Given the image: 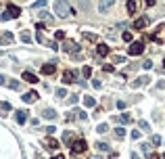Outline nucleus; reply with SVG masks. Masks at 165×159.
<instances>
[{"label":"nucleus","instance_id":"obj_1","mask_svg":"<svg viewBox=\"0 0 165 159\" xmlns=\"http://www.w3.org/2000/svg\"><path fill=\"white\" fill-rule=\"evenodd\" d=\"M55 13H56V17H61V19H65V17L71 15V7H69L67 0H55Z\"/></svg>","mask_w":165,"mask_h":159},{"label":"nucleus","instance_id":"obj_2","mask_svg":"<svg viewBox=\"0 0 165 159\" xmlns=\"http://www.w3.org/2000/svg\"><path fill=\"white\" fill-rule=\"evenodd\" d=\"M128 52H130L132 57H138V55H142L144 52V42H130V48H128Z\"/></svg>","mask_w":165,"mask_h":159},{"label":"nucleus","instance_id":"obj_3","mask_svg":"<svg viewBox=\"0 0 165 159\" xmlns=\"http://www.w3.org/2000/svg\"><path fill=\"white\" fill-rule=\"evenodd\" d=\"M86 147H88V145H86V140L80 138V140H73V142H71V151L75 153V155H80V153L86 151Z\"/></svg>","mask_w":165,"mask_h":159},{"label":"nucleus","instance_id":"obj_4","mask_svg":"<svg viewBox=\"0 0 165 159\" xmlns=\"http://www.w3.org/2000/svg\"><path fill=\"white\" fill-rule=\"evenodd\" d=\"M113 4H115V0H100V2H98V13H107V11H111Z\"/></svg>","mask_w":165,"mask_h":159},{"label":"nucleus","instance_id":"obj_5","mask_svg":"<svg viewBox=\"0 0 165 159\" xmlns=\"http://www.w3.org/2000/svg\"><path fill=\"white\" fill-rule=\"evenodd\" d=\"M148 82H151V77H148V76H140V77H136V80L132 82V88H140V86H146Z\"/></svg>","mask_w":165,"mask_h":159},{"label":"nucleus","instance_id":"obj_6","mask_svg":"<svg viewBox=\"0 0 165 159\" xmlns=\"http://www.w3.org/2000/svg\"><path fill=\"white\" fill-rule=\"evenodd\" d=\"M29 111H25V109H21V111H17V113H15V122H17V124H25V122H27V115Z\"/></svg>","mask_w":165,"mask_h":159},{"label":"nucleus","instance_id":"obj_7","mask_svg":"<svg viewBox=\"0 0 165 159\" xmlns=\"http://www.w3.org/2000/svg\"><path fill=\"white\" fill-rule=\"evenodd\" d=\"M55 69H56V61H52V63H44V65H42V73H44V76H50V73H55Z\"/></svg>","mask_w":165,"mask_h":159},{"label":"nucleus","instance_id":"obj_8","mask_svg":"<svg viewBox=\"0 0 165 159\" xmlns=\"http://www.w3.org/2000/svg\"><path fill=\"white\" fill-rule=\"evenodd\" d=\"M75 76H77V71L73 69H69L63 73V84H71V82H75Z\"/></svg>","mask_w":165,"mask_h":159},{"label":"nucleus","instance_id":"obj_9","mask_svg":"<svg viewBox=\"0 0 165 159\" xmlns=\"http://www.w3.org/2000/svg\"><path fill=\"white\" fill-rule=\"evenodd\" d=\"M7 13L11 15V19H19V15H21V8H19V7H15V4H8Z\"/></svg>","mask_w":165,"mask_h":159},{"label":"nucleus","instance_id":"obj_10","mask_svg":"<svg viewBox=\"0 0 165 159\" xmlns=\"http://www.w3.org/2000/svg\"><path fill=\"white\" fill-rule=\"evenodd\" d=\"M146 25H148V17H138V19L134 21V27L136 29H144Z\"/></svg>","mask_w":165,"mask_h":159},{"label":"nucleus","instance_id":"obj_11","mask_svg":"<svg viewBox=\"0 0 165 159\" xmlns=\"http://www.w3.org/2000/svg\"><path fill=\"white\" fill-rule=\"evenodd\" d=\"M44 147H46L48 151H55V149H59V140L56 138H46L44 140Z\"/></svg>","mask_w":165,"mask_h":159},{"label":"nucleus","instance_id":"obj_12","mask_svg":"<svg viewBox=\"0 0 165 159\" xmlns=\"http://www.w3.org/2000/svg\"><path fill=\"white\" fill-rule=\"evenodd\" d=\"M63 50H65V52H77L80 46H77L75 42H65V44H63Z\"/></svg>","mask_w":165,"mask_h":159},{"label":"nucleus","instance_id":"obj_13","mask_svg":"<svg viewBox=\"0 0 165 159\" xmlns=\"http://www.w3.org/2000/svg\"><path fill=\"white\" fill-rule=\"evenodd\" d=\"M21 98H23L25 103H36V101H38V92H34V90H32V92H25Z\"/></svg>","mask_w":165,"mask_h":159},{"label":"nucleus","instance_id":"obj_14","mask_svg":"<svg viewBox=\"0 0 165 159\" xmlns=\"http://www.w3.org/2000/svg\"><path fill=\"white\" fill-rule=\"evenodd\" d=\"M96 55L98 57H107L109 55V46H107V44H98L96 46Z\"/></svg>","mask_w":165,"mask_h":159},{"label":"nucleus","instance_id":"obj_15","mask_svg":"<svg viewBox=\"0 0 165 159\" xmlns=\"http://www.w3.org/2000/svg\"><path fill=\"white\" fill-rule=\"evenodd\" d=\"M23 80H25V82H29V84H36V82H38V77H36L32 71H23Z\"/></svg>","mask_w":165,"mask_h":159},{"label":"nucleus","instance_id":"obj_16","mask_svg":"<svg viewBox=\"0 0 165 159\" xmlns=\"http://www.w3.org/2000/svg\"><path fill=\"white\" fill-rule=\"evenodd\" d=\"M42 117H46V119H55V117H56V111H55V109H44V111H42Z\"/></svg>","mask_w":165,"mask_h":159},{"label":"nucleus","instance_id":"obj_17","mask_svg":"<svg viewBox=\"0 0 165 159\" xmlns=\"http://www.w3.org/2000/svg\"><path fill=\"white\" fill-rule=\"evenodd\" d=\"M125 8H128V15H134L136 13V0H128Z\"/></svg>","mask_w":165,"mask_h":159},{"label":"nucleus","instance_id":"obj_18","mask_svg":"<svg viewBox=\"0 0 165 159\" xmlns=\"http://www.w3.org/2000/svg\"><path fill=\"white\" fill-rule=\"evenodd\" d=\"M84 107H96V101H94V97H84Z\"/></svg>","mask_w":165,"mask_h":159},{"label":"nucleus","instance_id":"obj_19","mask_svg":"<svg viewBox=\"0 0 165 159\" xmlns=\"http://www.w3.org/2000/svg\"><path fill=\"white\" fill-rule=\"evenodd\" d=\"M138 128H140V130H144V132H151V124L144 122V119H140V122H138Z\"/></svg>","mask_w":165,"mask_h":159},{"label":"nucleus","instance_id":"obj_20","mask_svg":"<svg viewBox=\"0 0 165 159\" xmlns=\"http://www.w3.org/2000/svg\"><path fill=\"white\" fill-rule=\"evenodd\" d=\"M63 142H65V145L73 142V136H71V132H69V130H65V132H63Z\"/></svg>","mask_w":165,"mask_h":159},{"label":"nucleus","instance_id":"obj_21","mask_svg":"<svg viewBox=\"0 0 165 159\" xmlns=\"http://www.w3.org/2000/svg\"><path fill=\"white\" fill-rule=\"evenodd\" d=\"M115 138H125V128H121V126H119V128H115Z\"/></svg>","mask_w":165,"mask_h":159},{"label":"nucleus","instance_id":"obj_22","mask_svg":"<svg viewBox=\"0 0 165 159\" xmlns=\"http://www.w3.org/2000/svg\"><path fill=\"white\" fill-rule=\"evenodd\" d=\"M119 122H121V124H130L132 115H130V113H121V115H119Z\"/></svg>","mask_w":165,"mask_h":159},{"label":"nucleus","instance_id":"obj_23","mask_svg":"<svg viewBox=\"0 0 165 159\" xmlns=\"http://www.w3.org/2000/svg\"><path fill=\"white\" fill-rule=\"evenodd\" d=\"M19 38H21L23 42H27V44L32 42V34H29V32H21V36H19Z\"/></svg>","mask_w":165,"mask_h":159},{"label":"nucleus","instance_id":"obj_24","mask_svg":"<svg viewBox=\"0 0 165 159\" xmlns=\"http://www.w3.org/2000/svg\"><path fill=\"white\" fill-rule=\"evenodd\" d=\"M98 149V151L100 153H104V151H109V145H107V142H96V145H94Z\"/></svg>","mask_w":165,"mask_h":159},{"label":"nucleus","instance_id":"obj_25","mask_svg":"<svg viewBox=\"0 0 165 159\" xmlns=\"http://www.w3.org/2000/svg\"><path fill=\"white\" fill-rule=\"evenodd\" d=\"M11 109H13V107H11V103H7V101H4V103H0V113H2V111L7 113V111H11Z\"/></svg>","mask_w":165,"mask_h":159},{"label":"nucleus","instance_id":"obj_26","mask_svg":"<svg viewBox=\"0 0 165 159\" xmlns=\"http://www.w3.org/2000/svg\"><path fill=\"white\" fill-rule=\"evenodd\" d=\"M96 132H98V134H104V132H109V126H107V124H98Z\"/></svg>","mask_w":165,"mask_h":159},{"label":"nucleus","instance_id":"obj_27","mask_svg":"<svg viewBox=\"0 0 165 159\" xmlns=\"http://www.w3.org/2000/svg\"><path fill=\"white\" fill-rule=\"evenodd\" d=\"M8 86H11L13 90H21V84L17 82V80H11V82H8Z\"/></svg>","mask_w":165,"mask_h":159},{"label":"nucleus","instance_id":"obj_28","mask_svg":"<svg viewBox=\"0 0 165 159\" xmlns=\"http://www.w3.org/2000/svg\"><path fill=\"white\" fill-rule=\"evenodd\" d=\"M46 7V0H36L34 2V8H44Z\"/></svg>","mask_w":165,"mask_h":159},{"label":"nucleus","instance_id":"obj_29","mask_svg":"<svg viewBox=\"0 0 165 159\" xmlns=\"http://www.w3.org/2000/svg\"><path fill=\"white\" fill-rule=\"evenodd\" d=\"M55 38H56V40H65V32H63V29H56Z\"/></svg>","mask_w":165,"mask_h":159},{"label":"nucleus","instance_id":"obj_30","mask_svg":"<svg viewBox=\"0 0 165 159\" xmlns=\"http://www.w3.org/2000/svg\"><path fill=\"white\" fill-rule=\"evenodd\" d=\"M36 40H38V42H44V44H46L44 36H42V29H36Z\"/></svg>","mask_w":165,"mask_h":159},{"label":"nucleus","instance_id":"obj_31","mask_svg":"<svg viewBox=\"0 0 165 159\" xmlns=\"http://www.w3.org/2000/svg\"><path fill=\"white\" fill-rule=\"evenodd\" d=\"M82 76L84 77H90V76H92V67H84V69H82Z\"/></svg>","mask_w":165,"mask_h":159},{"label":"nucleus","instance_id":"obj_32","mask_svg":"<svg viewBox=\"0 0 165 159\" xmlns=\"http://www.w3.org/2000/svg\"><path fill=\"white\" fill-rule=\"evenodd\" d=\"M56 97H59V98H65V97H67V90H65V88H59V90H56Z\"/></svg>","mask_w":165,"mask_h":159},{"label":"nucleus","instance_id":"obj_33","mask_svg":"<svg viewBox=\"0 0 165 159\" xmlns=\"http://www.w3.org/2000/svg\"><path fill=\"white\" fill-rule=\"evenodd\" d=\"M38 15H40L42 19H46V21H52V15H48L46 11H42V13H38Z\"/></svg>","mask_w":165,"mask_h":159},{"label":"nucleus","instance_id":"obj_34","mask_svg":"<svg viewBox=\"0 0 165 159\" xmlns=\"http://www.w3.org/2000/svg\"><path fill=\"white\" fill-rule=\"evenodd\" d=\"M75 113H77V119H88V115H86V111H80V109H75Z\"/></svg>","mask_w":165,"mask_h":159},{"label":"nucleus","instance_id":"obj_35","mask_svg":"<svg viewBox=\"0 0 165 159\" xmlns=\"http://www.w3.org/2000/svg\"><path fill=\"white\" fill-rule=\"evenodd\" d=\"M84 38H86V40H90V42H96L98 40L96 34H84Z\"/></svg>","mask_w":165,"mask_h":159},{"label":"nucleus","instance_id":"obj_36","mask_svg":"<svg viewBox=\"0 0 165 159\" xmlns=\"http://www.w3.org/2000/svg\"><path fill=\"white\" fill-rule=\"evenodd\" d=\"M121 38H124L125 42H132V40H134V38H132V34H130V32H124V36H121Z\"/></svg>","mask_w":165,"mask_h":159},{"label":"nucleus","instance_id":"obj_37","mask_svg":"<svg viewBox=\"0 0 165 159\" xmlns=\"http://www.w3.org/2000/svg\"><path fill=\"white\" fill-rule=\"evenodd\" d=\"M46 46L52 48V50H59V44H56V42H46Z\"/></svg>","mask_w":165,"mask_h":159},{"label":"nucleus","instance_id":"obj_38","mask_svg":"<svg viewBox=\"0 0 165 159\" xmlns=\"http://www.w3.org/2000/svg\"><path fill=\"white\" fill-rule=\"evenodd\" d=\"M142 67H144V69H151V67H153V61H151V59H146V61L142 63Z\"/></svg>","mask_w":165,"mask_h":159},{"label":"nucleus","instance_id":"obj_39","mask_svg":"<svg viewBox=\"0 0 165 159\" xmlns=\"http://www.w3.org/2000/svg\"><path fill=\"white\" fill-rule=\"evenodd\" d=\"M44 130H46V134H50V136H52V134L56 132V128H55V126H48V128H44Z\"/></svg>","mask_w":165,"mask_h":159},{"label":"nucleus","instance_id":"obj_40","mask_svg":"<svg viewBox=\"0 0 165 159\" xmlns=\"http://www.w3.org/2000/svg\"><path fill=\"white\" fill-rule=\"evenodd\" d=\"M77 101H80V97H77V94H71V98H69V105H75Z\"/></svg>","mask_w":165,"mask_h":159},{"label":"nucleus","instance_id":"obj_41","mask_svg":"<svg viewBox=\"0 0 165 159\" xmlns=\"http://www.w3.org/2000/svg\"><path fill=\"white\" fill-rule=\"evenodd\" d=\"M153 145H161V136H159V134L153 136Z\"/></svg>","mask_w":165,"mask_h":159},{"label":"nucleus","instance_id":"obj_42","mask_svg":"<svg viewBox=\"0 0 165 159\" xmlns=\"http://www.w3.org/2000/svg\"><path fill=\"white\" fill-rule=\"evenodd\" d=\"M103 69H104V71H107V73H113V71H115V67H113V65H104Z\"/></svg>","mask_w":165,"mask_h":159},{"label":"nucleus","instance_id":"obj_43","mask_svg":"<svg viewBox=\"0 0 165 159\" xmlns=\"http://www.w3.org/2000/svg\"><path fill=\"white\" fill-rule=\"evenodd\" d=\"M132 138H134V140L140 138V130H132Z\"/></svg>","mask_w":165,"mask_h":159},{"label":"nucleus","instance_id":"obj_44","mask_svg":"<svg viewBox=\"0 0 165 159\" xmlns=\"http://www.w3.org/2000/svg\"><path fill=\"white\" fill-rule=\"evenodd\" d=\"M4 42H13V34H11V32L4 34Z\"/></svg>","mask_w":165,"mask_h":159},{"label":"nucleus","instance_id":"obj_45","mask_svg":"<svg viewBox=\"0 0 165 159\" xmlns=\"http://www.w3.org/2000/svg\"><path fill=\"white\" fill-rule=\"evenodd\" d=\"M92 86H94V88H100V86H103V84H100V80H92Z\"/></svg>","mask_w":165,"mask_h":159},{"label":"nucleus","instance_id":"obj_46","mask_svg":"<svg viewBox=\"0 0 165 159\" xmlns=\"http://www.w3.org/2000/svg\"><path fill=\"white\" fill-rule=\"evenodd\" d=\"M4 84H8V77L7 76H0V86H4Z\"/></svg>","mask_w":165,"mask_h":159},{"label":"nucleus","instance_id":"obj_47","mask_svg":"<svg viewBox=\"0 0 165 159\" xmlns=\"http://www.w3.org/2000/svg\"><path fill=\"white\" fill-rule=\"evenodd\" d=\"M113 61H115V63H124L125 59H124V57H119V55H115V57H113Z\"/></svg>","mask_w":165,"mask_h":159},{"label":"nucleus","instance_id":"obj_48","mask_svg":"<svg viewBox=\"0 0 165 159\" xmlns=\"http://www.w3.org/2000/svg\"><path fill=\"white\" fill-rule=\"evenodd\" d=\"M157 88H159V90L165 88V80H159V82H157Z\"/></svg>","mask_w":165,"mask_h":159},{"label":"nucleus","instance_id":"obj_49","mask_svg":"<svg viewBox=\"0 0 165 159\" xmlns=\"http://www.w3.org/2000/svg\"><path fill=\"white\" fill-rule=\"evenodd\" d=\"M0 19H2V21H8V19H11V15H8V13H2V15H0Z\"/></svg>","mask_w":165,"mask_h":159},{"label":"nucleus","instance_id":"obj_50","mask_svg":"<svg viewBox=\"0 0 165 159\" xmlns=\"http://www.w3.org/2000/svg\"><path fill=\"white\" fill-rule=\"evenodd\" d=\"M117 109H125V103H124V101H117Z\"/></svg>","mask_w":165,"mask_h":159},{"label":"nucleus","instance_id":"obj_51","mask_svg":"<svg viewBox=\"0 0 165 159\" xmlns=\"http://www.w3.org/2000/svg\"><path fill=\"white\" fill-rule=\"evenodd\" d=\"M130 157H132V159H142V157H140V155H138V153H132Z\"/></svg>","mask_w":165,"mask_h":159},{"label":"nucleus","instance_id":"obj_52","mask_svg":"<svg viewBox=\"0 0 165 159\" xmlns=\"http://www.w3.org/2000/svg\"><path fill=\"white\" fill-rule=\"evenodd\" d=\"M146 2V7H153V4H155V0H144Z\"/></svg>","mask_w":165,"mask_h":159},{"label":"nucleus","instance_id":"obj_53","mask_svg":"<svg viewBox=\"0 0 165 159\" xmlns=\"http://www.w3.org/2000/svg\"><path fill=\"white\" fill-rule=\"evenodd\" d=\"M52 159H65V157H63V155H55V157H52Z\"/></svg>","mask_w":165,"mask_h":159},{"label":"nucleus","instance_id":"obj_54","mask_svg":"<svg viewBox=\"0 0 165 159\" xmlns=\"http://www.w3.org/2000/svg\"><path fill=\"white\" fill-rule=\"evenodd\" d=\"M36 159H44V157H42V155H36Z\"/></svg>","mask_w":165,"mask_h":159},{"label":"nucleus","instance_id":"obj_55","mask_svg":"<svg viewBox=\"0 0 165 159\" xmlns=\"http://www.w3.org/2000/svg\"><path fill=\"white\" fill-rule=\"evenodd\" d=\"M92 159H103V157H98V155H96V157H92Z\"/></svg>","mask_w":165,"mask_h":159},{"label":"nucleus","instance_id":"obj_56","mask_svg":"<svg viewBox=\"0 0 165 159\" xmlns=\"http://www.w3.org/2000/svg\"><path fill=\"white\" fill-rule=\"evenodd\" d=\"M163 159H165V153H163Z\"/></svg>","mask_w":165,"mask_h":159},{"label":"nucleus","instance_id":"obj_57","mask_svg":"<svg viewBox=\"0 0 165 159\" xmlns=\"http://www.w3.org/2000/svg\"><path fill=\"white\" fill-rule=\"evenodd\" d=\"M163 67H165V61H163Z\"/></svg>","mask_w":165,"mask_h":159}]
</instances>
